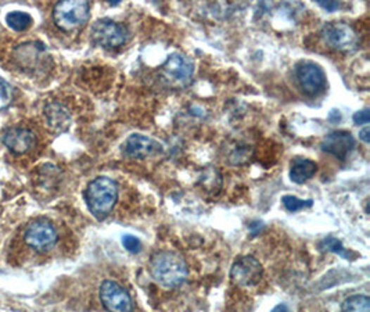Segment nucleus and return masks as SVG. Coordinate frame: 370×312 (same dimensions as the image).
<instances>
[{
	"mask_svg": "<svg viewBox=\"0 0 370 312\" xmlns=\"http://www.w3.org/2000/svg\"><path fill=\"white\" fill-rule=\"evenodd\" d=\"M57 239L58 236L56 227L46 220H37L30 223L24 230V243L38 253H46L51 250L56 246Z\"/></svg>",
	"mask_w": 370,
	"mask_h": 312,
	"instance_id": "4",
	"label": "nucleus"
},
{
	"mask_svg": "<svg viewBox=\"0 0 370 312\" xmlns=\"http://www.w3.org/2000/svg\"><path fill=\"white\" fill-rule=\"evenodd\" d=\"M47 125L56 132H64L71 124V116L68 110L60 103H50L45 108Z\"/></svg>",
	"mask_w": 370,
	"mask_h": 312,
	"instance_id": "14",
	"label": "nucleus"
},
{
	"mask_svg": "<svg viewBox=\"0 0 370 312\" xmlns=\"http://www.w3.org/2000/svg\"><path fill=\"white\" fill-rule=\"evenodd\" d=\"M298 85L308 96L319 94L326 87V74L321 65L312 61H301L295 68Z\"/></svg>",
	"mask_w": 370,
	"mask_h": 312,
	"instance_id": "7",
	"label": "nucleus"
},
{
	"mask_svg": "<svg viewBox=\"0 0 370 312\" xmlns=\"http://www.w3.org/2000/svg\"><path fill=\"white\" fill-rule=\"evenodd\" d=\"M91 17L88 1H60L54 6L53 18L56 25L63 31H74L84 27Z\"/></svg>",
	"mask_w": 370,
	"mask_h": 312,
	"instance_id": "3",
	"label": "nucleus"
},
{
	"mask_svg": "<svg viewBox=\"0 0 370 312\" xmlns=\"http://www.w3.org/2000/svg\"><path fill=\"white\" fill-rule=\"evenodd\" d=\"M4 146L14 154H25L34 149L37 137L27 128H10L3 134Z\"/></svg>",
	"mask_w": 370,
	"mask_h": 312,
	"instance_id": "12",
	"label": "nucleus"
},
{
	"mask_svg": "<svg viewBox=\"0 0 370 312\" xmlns=\"http://www.w3.org/2000/svg\"><path fill=\"white\" fill-rule=\"evenodd\" d=\"M128 35L127 27L110 18L96 21L92 28L93 42L106 49H115L127 44Z\"/></svg>",
	"mask_w": 370,
	"mask_h": 312,
	"instance_id": "5",
	"label": "nucleus"
},
{
	"mask_svg": "<svg viewBox=\"0 0 370 312\" xmlns=\"http://www.w3.org/2000/svg\"><path fill=\"white\" fill-rule=\"evenodd\" d=\"M322 38L330 47L341 51H352L359 45L354 28L344 23H327L322 28Z\"/></svg>",
	"mask_w": 370,
	"mask_h": 312,
	"instance_id": "6",
	"label": "nucleus"
},
{
	"mask_svg": "<svg viewBox=\"0 0 370 312\" xmlns=\"http://www.w3.org/2000/svg\"><path fill=\"white\" fill-rule=\"evenodd\" d=\"M369 134H370V130L369 128H368V127H366L365 130H362V131H361V134H359V137H361V139H362V140H364L365 143H369L370 142Z\"/></svg>",
	"mask_w": 370,
	"mask_h": 312,
	"instance_id": "24",
	"label": "nucleus"
},
{
	"mask_svg": "<svg viewBox=\"0 0 370 312\" xmlns=\"http://www.w3.org/2000/svg\"><path fill=\"white\" fill-rule=\"evenodd\" d=\"M122 243H124V247L129 251V253H139L141 250V244H140V240L138 237L132 236V235H125L122 237Z\"/></svg>",
	"mask_w": 370,
	"mask_h": 312,
	"instance_id": "21",
	"label": "nucleus"
},
{
	"mask_svg": "<svg viewBox=\"0 0 370 312\" xmlns=\"http://www.w3.org/2000/svg\"><path fill=\"white\" fill-rule=\"evenodd\" d=\"M6 23L14 31H25L32 24V17L24 11H11L6 15Z\"/></svg>",
	"mask_w": 370,
	"mask_h": 312,
	"instance_id": "16",
	"label": "nucleus"
},
{
	"mask_svg": "<svg viewBox=\"0 0 370 312\" xmlns=\"http://www.w3.org/2000/svg\"><path fill=\"white\" fill-rule=\"evenodd\" d=\"M100 300L108 312H132L131 296L124 287L113 280H106L100 286Z\"/></svg>",
	"mask_w": 370,
	"mask_h": 312,
	"instance_id": "9",
	"label": "nucleus"
},
{
	"mask_svg": "<svg viewBox=\"0 0 370 312\" xmlns=\"http://www.w3.org/2000/svg\"><path fill=\"white\" fill-rule=\"evenodd\" d=\"M13 101V89L11 87L0 78V110L7 108Z\"/></svg>",
	"mask_w": 370,
	"mask_h": 312,
	"instance_id": "19",
	"label": "nucleus"
},
{
	"mask_svg": "<svg viewBox=\"0 0 370 312\" xmlns=\"http://www.w3.org/2000/svg\"><path fill=\"white\" fill-rule=\"evenodd\" d=\"M355 147V139L350 132L336 131L327 135L322 142V150L334 157L344 160Z\"/></svg>",
	"mask_w": 370,
	"mask_h": 312,
	"instance_id": "13",
	"label": "nucleus"
},
{
	"mask_svg": "<svg viewBox=\"0 0 370 312\" xmlns=\"http://www.w3.org/2000/svg\"><path fill=\"white\" fill-rule=\"evenodd\" d=\"M281 201H283V206H284L290 213H295V211H298V210H302V208H305V207H311V206H312V201H311V200L304 201V200L297 199L295 196H284Z\"/></svg>",
	"mask_w": 370,
	"mask_h": 312,
	"instance_id": "18",
	"label": "nucleus"
},
{
	"mask_svg": "<svg viewBox=\"0 0 370 312\" xmlns=\"http://www.w3.org/2000/svg\"><path fill=\"white\" fill-rule=\"evenodd\" d=\"M88 207L97 220L108 217L118 199V187L113 179L100 177L93 179L85 192Z\"/></svg>",
	"mask_w": 370,
	"mask_h": 312,
	"instance_id": "2",
	"label": "nucleus"
},
{
	"mask_svg": "<svg viewBox=\"0 0 370 312\" xmlns=\"http://www.w3.org/2000/svg\"><path fill=\"white\" fill-rule=\"evenodd\" d=\"M262 275L264 268L258 260H255L251 256L238 257L231 266V277L233 283L243 287H251L258 285Z\"/></svg>",
	"mask_w": 370,
	"mask_h": 312,
	"instance_id": "8",
	"label": "nucleus"
},
{
	"mask_svg": "<svg viewBox=\"0 0 370 312\" xmlns=\"http://www.w3.org/2000/svg\"><path fill=\"white\" fill-rule=\"evenodd\" d=\"M162 73L167 77V80L179 85H187L191 81L194 65L185 54L174 53L167 58L165 64L162 65Z\"/></svg>",
	"mask_w": 370,
	"mask_h": 312,
	"instance_id": "11",
	"label": "nucleus"
},
{
	"mask_svg": "<svg viewBox=\"0 0 370 312\" xmlns=\"http://www.w3.org/2000/svg\"><path fill=\"white\" fill-rule=\"evenodd\" d=\"M150 273L153 279L167 289L181 286L187 277L185 260L172 251H158L150 260Z\"/></svg>",
	"mask_w": 370,
	"mask_h": 312,
	"instance_id": "1",
	"label": "nucleus"
},
{
	"mask_svg": "<svg viewBox=\"0 0 370 312\" xmlns=\"http://www.w3.org/2000/svg\"><path fill=\"white\" fill-rule=\"evenodd\" d=\"M322 247L327 251H331V253H336V254H340L343 256L344 258H348V253L344 250V247L341 246V242L334 239V237H327L324 239V243H322Z\"/></svg>",
	"mask_w": 370,
	"mask_h": 312,
	"instance_id": "20",
	"label": "nucleus"
},
{
	"mask_svg": "<svg viewBox=\"0 0 370 312\" xmlns=\"http://www.w3.org/2000/svg\"><path fill=\"white\" fill-rule=\"evenodd\" d=\"M318 4H319L321 7H324V10H327V11H334V10H337L338 6H340L337 1H324V0H319Z\"/></svg>",
	"mask_w": 370,
	"mask_h": 312,
	"instance_id": "23",
	"label": "nucleus"
},
{
	"mask_svg": "<svg viewBox=\"0 0 370 312\" xmlns=\"http://www.w3.org/2000/svg\"><path fill=\"white\" fill-rule=\"evenodd\" d=\"M343 312H370V300L368 296L364 294H355L348 297L343 307Z\"/></svg>",
	"mask_w": 370,
	"mask_h": 312,
	"instance_id": "17",
	"label": "nucleus"
},
{
	"mask_svg": "<svg viewBox=\"0 0 370 312\" xmlns=\"http://www.w3.org/2000/svg\"><path fill=\"white\" fill-rule=\"evenodd\" d=\"M317 168H318V166L312 160L295 158L291 164L290 178L295 183H304L315 175Z\"/></svg>",
	"mask_w": 370,
	"mask_h": 312,
	"instance_id": "15",
	"label": "nucleus"
},
{
	"mask_svg": "<svg viewBox=\"0 0 370 312\" xmlns=\"http://www.w3.org/2000/svg\"><path fill=\"white\" fill-rule=\"evenodd\" d=\"M272 312H290L288 311V308L284 306V304H279V306H276L274 310H272Z\"/></svg>",
	"mask_w": 370,
	"mask_h": 312,
	"instance_id": "25",
	"label": "nucleus"
},
{
	"mask_svg": "<svg viewBox=\"0 0 370 312\" xmlns=\"http://www.w3.org/2000/svg\"><path fill=\"white\" fill-rule=\"evenodd\" d=\"M161 151H162L161 143L144 135H131L122 144V153L127 157L135 158V160L153 157V156L160 154Z\"/></svg>",
	"mask_w": 370,
	"mask_h": 312,
	"instance_id": "10",
	"label": "nucleus"
},
{
	"mask_svg": "<svg viewBox=\"0 0 370 312\" xmlns=\"http://www.w3.org/2000/svg\"><path fill=\"white\" fill-rule=\"evenodd\" d=\"M369 121L370 116L368 108H365V110H362V111H358V113H355V116H354V123L358 124V125L369 124Z\"/></svg>",
	"mask_w": 370,
	"mask_h": 312,
	"instance_id": "22",
	"label": "nucleus"
}]
</instances>
